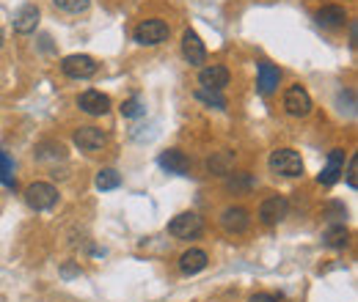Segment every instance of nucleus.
<instances>
[{"mask_svg": "<svg viewBox=\"0 0 358 302\" xmlns=\"http://www.w3.org/2000/svg\"><path fill=\"white\" fill-rule=\"evenodd\" d=\"M248 225H251V215L243 206H229V209L221 212V228H224L226 234H231V236L245 234Z\"/></svg>", "mask_w": 358, "mask_h": 302, "instance_id": "0eeeda50", "label": "nucleus"}, {"mask_svg": "<svg viewBox=\"0 0 358 302\" xmlns=\"http://www.w3.org/2000/svg\"><path fill=\"white\" fill-rule=\"evenodd\" d=\"M122 116L124 119H138V116H143L146 113V107H143V102L138 99V96H133V99H127V102H122Z\"/></svg>", "mask_w": 358, "mask_h": 302, "instance_id": "bb28decb", "label": "nucleus"}, {"mask_svg": "<svg viewBox=\"0 0 358 302\" xmlns=\"http://www.w3.org/2000/svg\"><path fill=\"white\" fill-rule=\"evenodd\" d=\"M248 302H278V297H275V294H265V292H259V294H254Z\"/></svg>", "mask_w": 358, "mask_h": 302, "instance_id": "c85d7f7f", "label": "nucleus"}, {"mask_svg": "<svg viewBox=\"0 0 358 302\" xmlns=\"http://www.w3.org/2000/svg\"><path fill=\"white\" fill-rule=\"evenodd\" d=\"M105 143H108L105 132L96 130V127H80V130L75 132V146L80 151H99Z\"/></svg>", "mask_w": 358, "mask_h": 302, "instance_id": "2eb2a0df", "label": "nucleus"}, {"mask_svg": "<svg viewBox=\"0 0 358 302\" xmlns=\"http://www.w3.org/2000/svg\"><path fill=\"white\" fill-rule=\"evenodd\" d=\"M34 154H36V160H39V163H47V160H64V157H66L61 143H42Z\"/></svg>", "mask_w": 358, "mask_h": 302, "instance_id": "393cba45", "label": "nucleus"}, {"mask_svg": "<svg viewBox=\"0 0 358 302\" xmlns=\"http://www.w3.org/2000/svg\"><path fill=\"white\" fill-rule=\"evenodd\" d=\"M207 253L204 250H199V248H190V250H185L182 256H179V269L185 272V275H199L201 269H207Z\"/></svg>", "mask_w": 358, "mask_h": 302, "instance_id": "f3484780", "label": "nucleus"}, {"mask_svg": "<svg viewBox=\"0 0 358 302\" xmlns=\"http://www.w3.org/2000/svg\"><path fill=\"white\" fill-rule=\"evenodd\" d=\"M284 110L295 119H303L312 113V96L303 86H289L284 93Z\"/></svg>", "mask_w": 358, "mask_h": 302, "instance_id": "423d86ee", "label": "nucleus"}, {"mask_svg": "<svg viewBox=\"0 0 358 302\" xmlns=\"http://www.w3.org/2000/svg\"><path fill=\"white\" fill-rule=\"evenodd\" d=\"M350 47L356 50V22H350Z\"/></svg>", "mask_w": 358, "mask_h": 302, "instance_id": "7c9ffc66", "label": "nucleus"}, {"mask_svg": "<svg viewBox=\"0 0 358 302\" xmlns=\"http://www.w3.org/2000/svg\"><path fill=\"white\" fill-rule=\"evenodd\" d=\"M3 42H6V36H3V31H0V47H3Z\"/></svg>", "mask_w": 358, "mask_h": 302, "instance_id": "2f4dec72", "label": "nucleus"}, {"mask_svg": "<svg viewBox=\"0 0 358 302\" xmlns=\"http://www.w3.org/2000/svg\"><path fill=\"white\" fill-rule=\"evenodd\" d=\"M287 215H289V201H287L284 195L265 198L262 206H259V220H262V225H278Z\"/></svg>", "mask_w": 358, "mask_h": 302, "instance_id": "6e6552de", "label": "nucleus"}, {"mask_svg": "<svg viewBox=\"0 0 358 302\" xmlns=\"http://www.w3.org/2000/svg\"><path fill=\"white\" fill-rule=\"evenodd\" d=\"M317 22L322 28H342L348 22V11L342 6H322L317 11Z\"/></svg>", "mask_w": 358, "mask_h": 302, "instance_id": "a211bd4d", "label": "nucleus"}, {"mask_svg": "<svg viewBox=\"0 0 358 302\" xmlns=\"http://www.w3.org/2000/svg\"><path fill=\"white\" fill-rule=\"evenodd\" d=\"M342 173H345V149H334V151H328L325 168H322L317 181L325 184V187H331V184H336L342 179Z\"/></svg>", "mask_w": 358, "mask_h": 302, "instance_id": "9d476101", "label": "nucleus"}, {"mask_svg": "<svg viewBox=\"0 0 358 302\" xmlns=\"http://www.w3.org/2000/svg\"><path fill=\"white\" fill-rule=\"evenodd\" d=\"M61 272H64V275H66V278H69V275H80V269H75V266H69V264H66V266H64V269H61Z\"/></svg>", "mask_w": 358, "mask_h": 302, "instance_id": "c756f323", "label": "nucleus"}, {"mask_svg": "<svg viewBox=\"0 0 358 302\" xmlns=\"http://www.w3.org/2000/svg\"><path fill=\"white\" fill-rule=\"evenodd\" d=\"M52 3H55V8H61L66 14H83L91 6V0H52Z\"/></svg>", "mask_w": 358, "mask_h": 302, "instance_id": "a878e982", "label": "nucleus"}, {"mask_svg": "<svg viewBox=\"0 0 358 302\" xmlns=\"http://www.w3.org/2000/svg\"><path fill=\"white\" fill-rule=\"evenodd\" d=\"M199 83H201V88H210V91H224L229 86V69L221 66V63L204 66L199 72Z\"/></svg>", "mask_w": 358, "mask_h": 302, "instance_id": "ddd939ff", "label": "nucleus"}, {"mask_svg": "<svg viewBox=\"0 0 358 302\" xmlns=\"http://www.w3.org/2000/svg\"><path fill=\"white\" fill-rule=\"evenodd\" d=\"M61 72L72 80H89L99 72V63L91 55H66L61 61Z\"/></svg>", "mask_w": 358, "mask_h": 302, "instance_id": "7ed1b4c3", "label": "nucleus"}, {"mask_svg": "<svg viewBox=\"0 0 358 302\" xmlns=\"http://www.w3.org/2000/svg\"><path fill=\"white\" fill-rule=\"evenodd\" d=\"M257 75H259V77H257V88H259L262 96H270V93L278 88V83H281V72H278V66H273V63H268V61L259 63Z\"/></svg>", "mask_w": 358, "mask_h": 302, "instance_id": "dca6fc26", "label": "nucleus"}, {"mask_svg": "<svg viewBox=\"0 0 358 302\" xmlns=\"http://www.w3.org/2000/svg\"><path fill=\"white\" fill-rule=\"evenodd\" d=\"M201 231H204V220L196 212H182L169 222V234L174 239H196L201 236Z\"/></svg>", "mask_w": 358, "mask_h": 302, "instance_id": "20e7f679", "label": "nucleus"}, {"mask_svg": "<svg viewBox=\"0 0 358 302\" xmlns=\"http://www.w3.org/2000/svg\"><path fill=\"white\" fill-rule=\"evenodd\" d=\"M196 99H199V102H204V105H210V107H215V110H226V96L221 93V91L199 88V91H196Z\"/></svg>", "mask_w": 358, "mask_h": 302, "instance_id": "b1692460", "label": "nucleus"}, {"mask_svg": "<svg viewBox=\"0 0 358 302\" xmlns=\"http://www.w3.org/2000/svg\"><path fill=\"white\" fill-rule=\"evenodd\" d=\"M25 204L31 209H36V212H47V209H52L58 204V190L50 181H34L25 190Z\"/></svg>", "mask_w": 358, "mask_h": 302, "instance_id": "f03ea898", "label": "nucleus"}, {"mask_svg": "<svg viewBox=\"0 0 358 302\" xmlns=\"http://www.w3.org/2000/svg\"><path fill=\"white\" fill-rule=\"evenodd\" d=\"M182 55L190 66H201L207 61V47L201 42V36L196 31H185L182 33Z\"/></svg>", "mask_w": 358, "mask_h": 302, "instance_id": "1a4fd4ad", "label": "nucleus"}, {"mask_svg": "<svg viewBox=\"0 0 358 302\" xmlns=\"http://www.w3.org/2000/svg\"><path fill=\"white\" fill-rule=\"evenodd\" d=\"M226 190L234 192V195L251 192V190H254V176H251V173H229V179H226Z\"/></svg>", "mask_w": 358, "mask_h": 302, "instance_id": "aec40b11", "label": "nucleus"}, {"mask_svg": "<svg viewBox=\"0 0 358 302\" xmlns=\"http://www.w3.org/2000/svg\"><path fill=\"white\" fill-rule=\"evenodd\" d=\"M171 28L163 22V20H143L138 28H135V42L143 44V47H157L169 39Z\"/></svg>", "mask_w": 358, "mask_h": 302, "instance_id": "39448f33", "label": "nucleus"}, {"mask_svg": "<svg viewBox=\"0 0 358 302\" xmlns=\"http://www.w3.org/2000/svg\"><path fill=\"white\" fill-rule=\"evenodd\" d=\"M270 171L278 173V176H287V179H295V176H303V160L295 149H278L273 151L268 160Z\"/></svg>", "mask_w": 358, "mask_h": 302, "instance_id": "f257e3e1", "label": "nucleus"}, {"mask_svg": "<svg viewBox=\"0 0 358 302\" xmlns=\"http://www.w3.org/2000/svg\"><path fill=\"white\" fill-rule=\"evenodd\" d=\"M122 184V176L116 168H102V171L96 173V190H102V192H108V190H116Z\"/></svg>", "mask_w": 358, "mask_h": 302, "instance_id": "5701e85b", "label": "nucleus"}, {"mask_svg": "<svg viewBox=\"0 0 358 302\" xmlns=\"http://www.w3.org/2000/svg\"><path fill=\"white\" fill-rule=\"evenodd\" d=\"M157 165H160L163 171L177 173V176H185V173L190 171V160H187V154H185V151H179V149H169V151H163V154L157 157Z\"/></svg>", "mask_w": 358, "mask_h": 302, "instance_id": "4468645a", "label": "nucleus"}, {"mask_svg": "<svg viewBox=\"0 0 358 302\" xmlns=\"http://www.w3.org/2000/svg\"><path fill=\"white\" fill-rule=\"evenodd\" d=\"M356 171H358V160L356 157H350V163H348V187H350V190H356L358 187Z\"/></svg>", "mask_w": 358, "mask_h": 302, "instance_id": "cd10ccee", "label": "nucleus"}, {"mask_svg": "<svg viewBox=\"0 0 358 302\" xmlns=\"http://www.w3.org/2000/svg\"><path fill=\"white\" fill-rule=\"evenodd\" d=\"M0 184H3V187H17L14 160L6 154V149H0Z\"/></svg>", "mask_w": 358, "mask_h": 302, "instance_id": "4be33fe9", "label": "nucleus"}, {"mask_svg": "<svg viewBox=\"0 0 358 302\" xmlns=\"http://www.w3.org/2000/svg\"><path fill=\"white\" fill-rule=\"evenodd\" d=\"M36 25H39V6H36V3L20 6V11L14 14V31H17L20 36H28V33L36 31Z\"/></svg>", "mask_w": 358, "mask_h": 302, "instance_id": "f8f14e48", "label": "nucleus"}, {"mask_svg": "<svg viewBox=\"0 0 358 302\" xmlns=\"http://www.w3.org/2000/svg\"><path fill=\"white\" fill-rule=\"evenodd\" d=\"M78 107L83 110V113H89V116H105L108 110H110V99H108V93H102V91H83L80 96H78Z\"/></svg>", "mask_w": 358, "mask_h": 302, "instance_id": "9b49d317", "label": "nucleus"}, {"mask_svg": "<svg viewBox=\"0 0 358 302\" xmlns=\"http://www.w3.org/2000/svg\"><path fill=\"white\" fill-rule=\"evenodd\" d=\"M234 168V154L231 151H218L207 160V171L210 173H218V176H229Z\"/></svg>", "mask_w": 358, "mask_h": 302, "instance_id": "6ab92c4d", "label": "nucleus"}, {"mask_svg": "<svg viewBox=\"0 0 358 302\" xmlns=\"http://www.w3.org/2000/svg\"><path fill=\"white\" fill-rule=\"evenodd\" d=\"M325 245L328 248H334V250H342V248H348V242H350V231L345 228V225H331L328 231H325Z\"/></svg>", "mask_w": 358, "mask_h": 302, "instance_id": "412c9836", "label": "nucleus"}]
</instances>
